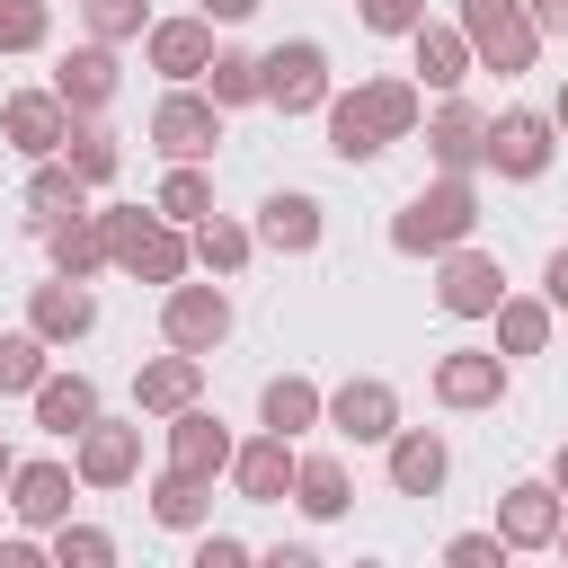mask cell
<instances>
[{
	"label": "cell",
	"instance_id": "22",
	"mask_svg": "<svg viewBox=\"0 0 568 568\" xmlns=\"http://www.w3.org/2000/svg\"><path fill=\"white\" fill-rule=\"evenodd\" d=\"M195 390H204V355H186V346H169V355H151L133 373L142 417H178V408H195Z\"/></svg>",
	"mask_w": 568,
	"mask_h": 568
},
{
	"label": "cell",
	"instance_id": "44",
	"mask_svg": "<svg viewBox=\"0 0 568 568\" xmlns=\"http://www.w3.org/2000/svg\"><path fill=\"white\" fill-rule=\"evenodd\" d=\"M541 302L568 311V248H550V266H541Z\"/></svg>",
	"mask_w": 568,
	"mask_h": 568
},
{
	"label": "cell",
	"instance_id": "31",
	"mask_svg": "<svg viewBox=\"0 0 568 568\" xmlns=\"http://www.w3.org/2000/svg\"><path fill=\"white\" fill-rule=\"evenodd\" d=\"M44 248H53V275H80V284H89V275L106 266V222H98V213H71V222L44 231Z\"/></svg>",
	"mask_w": 568,
	"mask_h": 568
},
{
	"label": "cell",
	"instance_id": "33",
	"mask_svg": "<svg viewBox=\"0 0 568 568\" xmlns=\"http://www.w3.org/2000/svg\"><path fill=\"white\" fill-rule=\"evenodd\" d=\"M248 248H257V231H240L231 213H204V222H195V266H204V275H240Z\"/></svg>",
	"mask_w": 568,
	"mask_h": 568
},
{
	"label": "cell",
	"instance_id": "18",
	"mask_svg": "<svg viewBox=\"0 0 568 568\" xmlns=\"http://www.w3.org/2000/svg\"><path fill=\"white\" fill-rule=\"evenodd\" d=\"M426 151H435V169H462V178L488 169V115L453 89V98L435 106V124H426Z\"/></svg>",
	"mask_w": 568,
	"mask_h": 568
},
{
	"label": "cell",
	"instance_id": "49",
	"mask_svg": "<svg viewBox=\"0 0 568 568\" xmlns=\"http://www.w3.org/2000/svg\"><path fill=\"white\" fill-rule=\"evenodd\" d=\"M9 470H18V453H9V444H0V488H9Z\"/></svg>",
	"mask_w": 568,
	"mask_h": 568
},
{
	"label": "cell",
	"instance_id": "16",
	"mask_svg": "<svg viewBox=\"0 0 568 568\" xmlns=\"http://www.w3.org/2000/svg\"><path fill=\"white\" fill-rule=\"evenodd\" d=\"M435 399H444V408H497V399H506V355H497V346H453V355H435Z\"/></svg>",
	"mask_w": 568,
	"mask_h": 568
},
{
	"label": "cell",
	"instance_id": "23",
	"mask_svg": "<svg viewBox=\"0 0 568 568\" xmlns=\"http://www.w3.org/2000/svg\"><path fill=\"white\" fill-rule=\"evenodd\" d=\"M231 453H240V444H231V426H222L213 408H178V417H169V462H178V470L222 479V470H231Z\"/></svg>",
	"mask_w": 568,
	"mask_h": 568
},
{
	"label": "cell",
	"instance_id": "10",
	"mask_svg": "<svg viewBox=\"0 0 568 568\" xmlns=\"http://www.w3.org/2000/svg\"><path fill=\"white\" fill-rule=\"evenodd\" d=\"M550 133H559V124H550L541 106H506V115H488V169H497V178H541L550 151H559Z\"/></svg>",
	"mask_w": 568,
	"mask_h": 568
},
{
	"label": "cell",
	"instance_id": "46",
	"mask_svg": "<svg viewBox=\"0 0 568 568\" xmlns=\"http://www.w3.org/2000/svg\"><path fill=\"white\" fill-rule=\"evenodd\" d=\"M195 9H204V18H222V27H240V18L257 9V0H195Z\"/></svg>",
	"mask_w": 568,
	"mask_h": 568
},
{
	"label": "cell",
	"instance_id": "32",
	"mask_svg": "<svg viewBox=\"0 0 568 568\" xmlns=\"http://www.w3.org/2000/svg\"><path fill=\"white\" fill-rule=\"evenodd\" d=\"M151 204H160L169 222H186V231H195V222L213 213V178H204V160H169V178H160V195H151Z\"/></svg>",
	"mask_w": 568,
	"mask_h": 568
},
{
	"label": "cell",
	"instance_id": "7",
	"mask_svg": "<svg viewBox=\"0 0 568 568\" xmlns=\"http://www.w3.org/2000/svg\"><path fill=\"white\" fill-rule=\"evenodd\" d=\"M337 89H328V53L311 44V36H293V44H275L266 53V106H284V115H320Z\"/></svg>",
	"mask_w": 568,
	"mask_h": 568
},
{
	"label": "cell",
	"instance_id": "8",
	"mask_svg": "<svg viewBox=\"0 0 568 568\" xmlns=\"http://www.w3.org/2000/svg\"><path fill=\"white\" fill-rule=\"evenodd\" d=\"M0 142H9L18 160H62L71 106H62L53 89H18V98H0Z\"/></svg>",
	"mask_w": 568,
	"mask_h": 568
},
{
	"label": "cell",
	"instance_id": "50",
	"mask_svg": "<svg viewBox=\"0 0 568 568\" xmlns=\"http://www.w3.org/2000/svg\"><path fill=\"white\" fill-rule=\"evenodd\" d=\"M550 550H568V515H559V541H550Z\"/></svg>",
	"mask_w": 568,
	"mask_h": 568
},
{
	"label": "cell",
	"instance_id": "27",
	"mask_svg": "<svg viewBox=\"0 0 568 568\" xmlns=\"http://www.w3.org/2000/svg\"><path fill=\"white\" fill-rule=\"evenodd\" d=\"M27 222L36 231H53V222H71V213H89V186L71 178V160H36V178H27Z\"/></svg>",
	"mask_w": 568,
	"mask_h": 568
},
{
	"label": "cell",
	"instance_id": "24",
	"mask_svg": "<svg viewBox=\"0 0 568 568\" xmlns=\"http://www.w3.org/2000/svg\"><path fill=\"white\" fill-rule=\"evenodd\" d=\"M115 80H124V71H115V44H98V36H89L80 53H62V71H53V98H62L71 115H98V106L115 98Z\"/></svg>",
	"mask_w": 568,
	"mask_h": 568
},
{
	"label": "cell",
	"instance_id": "41",
	"mask_svg": "<svg viewBox=\"0 0 568 568\" xmlns=\"http://www.w3.org/2000/svg\"><path fill=\"white\" fill-rule=\"evenodd\" d=\"M444 559H453V568H506V532H453Z\"/></svg>",
	"mask_w": 568,
	"mask_h": 568
},
{
	"label": "cell",
	"instance_id": "28",
	"mask_svg": "<svg viewBox=\"0 0 568 568\" xmlns=\"http://www.w3.org/2000/svg\"><path fill=\"white\" fill-rule=\"evenodd\" d=\"M293 506H302L311 524H337V515L355 506V488H346V462H337V453H302V470H293Z\"/></svg>",
	"mask_w": 568,
	"mask_h": 568
},
{
	"label": "cell",
	"instance_id": "12",
	"mask_svg": "<svg viewBox=\"0 0 568 568\" xmlns=\"http://www.w3.org/2000/svg\"><path fill=\"white\" fill-rule=\"evenodd\" d=\"M293 470H302V453H293V435H275V426L231 453V488H240L248 506H284V497H293Z\"/></svg>",
	"mask_w": 568,
	"mask_h": 568
},
{
	"label": "cell",
	"instance_id": "15",
	"mask_svg": "<svg viewBox=\"0 0 568 568\" xmlns=\"http://www.w3.org/2000/svg\"><path fill=\"white\" fill-rule=\"evenodd\" d=\"M27 328H36L44 346H80V337L98 328V293H89L80 275H53V284L27 293Z\"/></svg>",
	"mask_w": 568,
	"mask_h": 568
},
{
	"label": "cell",
	"instance_id": "29",
	"mask_svg": "<svg viewBox=\"0 0 568 568\" xmlns=\"http://www.w3.org/2000/svg\"><path fill=\"white\" fill-rule=\"evenodd\" d=\"M142 497H151V524H169V532H195V524L213 515V479H195V470H178V462H169Z\"/></svg>",
	"mask_w": 568,
	"mask_h": 568
},
{
	"label": "cell",
	"instance_id": "39",
	"mask_svg": "<svg viewBox=\"0 0 568 568\" xmlns=\"http://www.w3.org/2000/svg\"><path fill=\"white\" fill-rule=\"evenodd\" d=\"M36 382H44V337H36V328L0 337V390H27V399H36Z\"/></svg>",
	"mask_w": 568,
	"mask_h": 568
},
{
	"label": "cell",
	"instance_id": "36",
	"mask_svg": "<svg viewBox=\"0 0 568 568\" xmlns=\"http://www.w3.org/2000/svg\"><path fill=\"white\" fill-rule=\"evenodd\" d=\"M497 346H506V355H541V346H550V302L506 293V302H497Z\"/></svg>",
	"mask_w": 568,
	"mask_h": 568
},
{
	"label": "cell",
	"instance_id": "48",
	"mask_svg": "<svg viewBox=\"0 0 568 568\" xmlns=\"http://www.w3.org/2000/svg\"><path fill=\"white\" fill-rule=\"evenodd\" d=\"M550 124H559V133H568V80H559V106H550Z\"/></svg>",
	"mask_w": 568,
	"mask_h": 568
},
{
	"label": "cell",
	"instance_id": "11",
	"mask_svg": "<svg viewBox=\"0 0 568 568\" xmlns=\"http://www.w3.org/2000/svg\"><path fill=\"white\" fill-rule=\"evenodd\" d=\"M328 426H337L346 444H390V435H399V390L373 382V373H355V382L328 390Z\"/></svg>",
	"mask_w": 568,
	"mask_h": 568
},
{
	"label": "cell",
	"instance_id": "43",
	"mask_svg": "<svg viewBox=\"0 0 568 568\" xmlns=\"http://www.w3.org/2000/svg\"><path fill=\"white\" fill-rule=\"evenodd\" d=\"M240 559H248L240 532H204V541H195V568H240Z\"/></svg>",
	"mask_w": 568,
	"mask_h": 568
},
{
	"label": "cell",
	"instance_id": "35",
	"mask_svg": "<svg viewBox=\"0 0 568 568\" xmlns=\"http://www.w3.org/2000/svg\"><path fill=\"white\" fill-rule=\"evenodd\" d=\"M62 160H71V178H80V186H106V178L124 169V151H115V133H106V124H71Z\"/></svg>",
	"mask_w": 568,
	"mask_h": 568
},
{
	"label": "cell",
	"instance_id": "9",
	"mask_svg": "<svg viewBox=\"0 0 568 568\" xmlns=\"http://www.w3.org/2000/svg\"><path fill=\"white\" fill-rule=\"evenodd\" d=\"M71 470H80V488H133L142 479V426H115V417L80 426L71 435Z\"/></svg>",
	"mask_w": 568,
	"mask_h": 568
},
{
	"label": "cell",
	"instance_id": "40",
	"mask_svg": "<svg viewBox=\"0 0 568 568\" xmlns=\"http://www.w3.org/2000/svg\"><path fill=\"white\" fill-rule=\"evenodd\" d=\"M53 36V9L44 0H0V53H36Z\"/></svg>",
	"mask_w": 568,
	"mask_h": 568
},
{
	"label": "cell",
	"instance_id": "21",
	"mask_svg": "<svg viewBox=\"0 0 568 568\" xmlns=\"http://www.w3.org/2000/svg\"><path fill=\"white\" fill-rule=\"evenodd\" d=\"M320 195H302V186H284V195H266L257 204V248H275V257H311L320 248Z\"/></svg>",
	"mask_w": 568,
	"mask_h": 568
},
{
	"label": "cell",
	"instance_id": "3",
	"mask_svg": "<svg viewBox=\"0 0 568 568\" xmlns=\"http://www.w3.org/2000/svg\"><path fill=\"white\" fill-rule=\"evenodd\" d=\"M462 36H470L479 71H497V80H515V71L541 62V27H532L524 0H462Z\"/></svg>",
	"mask_w": 568,
	"mask_h": 568
},
{
	"label": "cell",
	"instance_id": "42",
	"mask_svg": "<svg viewBox=\"0 0 568 568\" xmlns=\"http://www.w3.org/2000/svg\"><path fill=\"white\" fill-rule=\"evenodd\" d=\"M417 18H426V0H364V27L373 36H408Z\"/></svg>",
	"mask_w": 568,
	"mask_h": 568
},
{
	"label": "cell",
	"instance_id": "38",
	"mask_svg": "<svg viewBox=\"0 0 568 568\" xmlns=\"http://www.w3.org/2000/svg\"><path fill=\"white\" fill-rule=\"evenodd\" d=\"M53 559H62V568H106V559H115V532L62 515V524H53Z\"/></svg>",
	"mask_w": 568,
	"mask_h": 568
},
{
	"label": "cell",
	"instance_id": "37",
	"mask_svg": "<svg viewBox=\"0 0 568 568\" xmlns=\"http://www.w3.org/2000/svg\"><path fill=\"white\" fill-rule=\"evenodd\" d=\"M80 18H89L98 44H133V36H151V0H80Z\"/></svg>",
	"mask_w": 568,
	"mask_h": 568
},
{
	"label": "cell",
	"instance_id": "6",
	"mask_svg": "<svg viewBox=\"0 0 568 568\" xmlns=\"http://www.w3.org/2000/svg\"><path fill=\"white\" fill-rule=\"evenodd\" d=\"M160 337L169 346H186V355H213L222 337H231V293L222 284H169V302H160Z\"/></svg>",
	"mask_w": 568,
	"mask_h": 568
},
{
	"label": "cell",
	"instance_id": "30",
	"mask_svg": "<svg viewBox=\"0 0 568 568\" xmlns=\"http://www.w3.org/2000/svg\"><path fill=\"white\" fill-rule=\"evenodd\" d=\"M320 115H328V151H337L346 169H355V160H373V151H390V142H382V124H373V106H364V89L328 98Z\"/></svg>",
	"mask_w": 568,
	"mask_h": 568
},
{
	"label": "cell",
	"instance_id": "2",
	"mask_svg": "<svg viewBox=\"0 0 568 568\" xmlns=\"http://www.w3.org/2000/svg\"><path fill=\"white\" fill-rule=\"evenodd\" d=\"M106 222V257L133 275V284H178L186 266H195V231L186 222H169L160 204L142 213V204H115V213H98Z\"/></svg>",
	"mask_w": 568,
	"mask_h": 568
},
{
	"label": "cell",
	"instance_id": "34",
	"mask_svg": "<svg viewBox=\"0 0 568 568\" xmlns=\"http://www.w3.org/2000/svg\"><path fill=\"white\" fill-rule=\"evenodd\" d=\"M204 89H213V106H248V98H266V53H213Z\"/></svg>",
	"mask_w": 568,
	"mask_h": 568
},
{
	"label": "cell",
	"instance_id": "47",
	"mask_svg": "<svg viewBox=\"0 0 568 568\" xmlns=\"http://www.w3.org/2000/svg\"><path fill=\"white\" fill-rule=\"evenodd\" d=\"M550 479H559V497H568V444H559V462H550Z\"/></svg>",
	"mask_w": 568,
	"mask_h": 568
},
{
	"label": "cell",
	"instance_id": "20",
	"mask_svg": "<svg viewBox=\"0 0 568 568\" xmlns=\"http://www.w3.org/2000/svg\"><path fill=\"white\" fill-rule=\"evenodd\" d=\"M408 53H417V89H444V98L479 71L470 36H462V27H435V18H417V27H408Z\"/></svg>",
	"mask_w": 568,
	"mask_h": 568
},
{
	"label": "cell",
	"instance_id": "5",
	"mask_svg": "<svg viewBox=\"0 0 568 568\" xmlns=\"http://www.w3.org/2000/svg\"><path fill=\"white\" fill-rule=\"evenodd\" d=\"M435 302L453 311V320H497V302H506V266L488 257V248H444V266H435Z\"/></svg>",
	"mask_w": 568,
	"mask_h": 568
},
{
	"label": "cell",
	"instance_id": "45",
	"mask_svg": "<svg viewBox=\"0 0 568 568\" xmlns=\"http://www.w3.org/2000/svg\"><path fill=\"white\" fill-rule=\"evenodd\" d=\"M524 9H532V27H541V36H568V0H524Z\"/></svg>",
	"mask_w": 568,
	"mask_h": 568
},
{
	"label": "cell",
	"instance_id": "19",
	"mask_svg": "<svg viewBox=\"0 0 568 568\" xmlns=\"http://www.w3.org/2000/svg\"><path fill=\"white\" fill-rule=\"evenodd\" d=\"M382 453H390V488H399V497H435V488L453 479V444H444L435 426H399Z\"/></svg>",
	"mask_w": 568,
	"mask_h": 568
},
{
	"label": "cell",
	"instance_id": "25",
	"mask_svg": "<svg viewBox=\"0 0 568 568\" xmlns=\"http://www.w3.org/2000/svg\"><path fill=\"white\" fill-rule=\"evenodd\" d=\"M36 426H44V435L98 426V382H89V373H44V382H36Z\"/></svg>",
	"mask_w": 568,
	"mask_h": 568
},
{
	"label": "cell",
	"instance_id": "17",
	"mask_svg": "<svg viewBox=\"0 0 568 568\" xmlns=\"http://www.w3.org/2000/svg\"><path fill=\"white\" fill-rule=\"evenodd\" d=\"M71 488H80L71 462H18V470H9V515H18L27 532H53V524L71 515Z\"/></svg>",
	"mask_w": 568,
	"mask_h": 568
},
{
	"label": "cell",
	"instance_id": "1",
	"mask_svg": "<svg viewBox=\"0 0 568 568\" xmlns=\"http://www.w3.org/2000/svg\"><path fill=\"white\" fill-rule=\"evenodd\" d=\"M479 231V186L462 178V169H444L435 186H417L399 213H390V248L399 257H444V248H462Z\"/></svg>",
	"mask_w": 568,
	"mask_h": 568
},
{
	"label": "cell",
	"instance_id": "4",
	"mask_svg": "<svg viewBox=\"0 0 568 568\" xmlns=\"http://www.w3.org/2000/svg\"><path fill=\"white\" fill-rule=\"evenodd\" d=\"M213 142H222V106H213V89L195 98L186 80L151 106V151L160 160H213Z\"/></svg>",
	"mask_w": 568,
	"mask_h": 568
},
{
	"label": "cell",
	"instance_id": "26",
	"mask_svg": "<svg viewBox=\"0 0 568 568\" xmlns=\"http://www.w3.org/2000/svg\"><path fill=\"white\" fill-rule=\"evenodd\" d=\"M257 417H266L275 435H311V426L328 417V390H320L311 373H275V382L257 390Z\"/></svg>",
	"mask_w": 568,
	"mask_h": 568
},
{
	"label": "cell",
	"instance_id": "14",
	"mask_svg": "<svg viewBox=\"0 0 568 568\" xmlns=\"http://www.w3.org/2000/svg\"><path fill=\"white\" fill-rule=\"evenodd\" d=\"M142 62H151L160 80H204V71H213V18H204V9H195V18H151Z\"/></svg>",
	"mask_w": 568,
	"mask_h": 568
},
{
	"label": "cell",
	"instance_id": "13",
	"mask_svg": "<svg viewBox=\"0 0 568 568\" xmlns=\"http://www.w3.org/2000/svg\"><path fill=\"white\" fill-rule=\"evenodd\" d=\"M559 515H568L559 479H515V488L497 497V532H506V550H550V541H559Z\"/></svg>",
	"mask_w": 568,
	"mask_h": 568
}]
</instances>
